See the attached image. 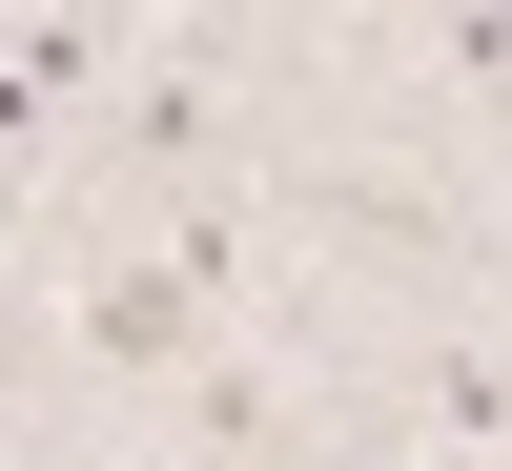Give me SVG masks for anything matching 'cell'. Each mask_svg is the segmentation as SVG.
Listing matches in <instances>:
<instances>
[{"label":"cell","mask_w":512,"mask_h":471,"mask_svg":"<svg viewBox=\"0 0 512 471\" xmlns=\"http://www.w3.org/2000/svg\"><path fill=\"white\" fill-rule=\"evenodd\" d=\"M82 349H103V369H205V349H226V226H185L164 267H103V287H82Z\"/></svg>","instance_id":"cell-1"},{"label":"cell","mask_w":512,"mask_h":471,"mask_svg":"<svg viewBox=\"0 0 512 471\" xmlns=\"http://www.w3.org/2000/svg\"><path fill=\"white\" fill-rule=\"evenodd\" d=\"M103 471H123V451H103Z\"/></svg>","instance_id":"cell-3"},{"label":"cell","mask_w":512,"mask_h":471,"mask_svg":"<svg viewBox=\"0 0 512 471\" xmlns=\"http://www.w3.org/2000/svg\"><path fill=\"white\" fill-rule=\"evenodd\" d=\"M185 451H205V471H267V451H287V390L205 349V369H185Z\"/></svg>","instance_id":"cell-2"}]
</instances>
